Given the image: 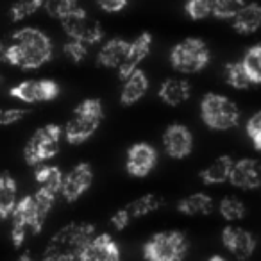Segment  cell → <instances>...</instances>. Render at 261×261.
Segmentation results:
<instances>
[{"mask_svg":"<svg viewBox=\"0 0 261 261\" xmlns=\"http://www.w3.org/2000/svg\"><path fill=\"white\" fill-rule=\"evenodd\" d=\"M54 58L50 36L36 27H23L13 33L6 47L4 61L22 70H38Z\"/></svg>","mask_w":261,"mask_h":261,"instance_id":"6da1fadb","label":"cell"},{"mask_svg":"<svg viewBox=\"0 0 261 261\" xmlns=\"http://www.w3.org/2000/svg\"><path fill=\"white\" fill-rule=\"evenodd\" d=\"M56 193L38 188L33 195H25L16 202L11 213V240L15 247H22L29 231L33 234H40L47 222L48 213L56 202Z\"/></svg>","mask_w":261,"mask_h":261,"instance_id":"7a4b0ae2","label":"cell"},{"mask_svg":"<svg viewBox=\"0 0 261 261\" xmlns=\"http://www.w3.org/2000/svg\"><path fill=\"white\" fill-rule=\"evenodd\" d=\"M95 236V225L86 222H73L61 227L47 243L43 259L47 261H72L81 259L90 240Z\"/></svg>","mask_w":261,"mask_h":261,"instance_id":"3957f363","label":"cell"},{"mask_svg":"<svg viewBox=\"0 0 261 261\" xmlns=\"http://www.w3.org/2000/svg\"><path fill=\"white\" fill-rule=\"evenodd\" d=\"M104 118V108L98 98H86L75 109L66 122L63 135L70 145H81L97 133Z\"/></svg>","mask_w":261,"mask_h":261,"instance_id":"277c9868","label":"cell"},{"mask_svg":"<svg viewBox=\"0 0 261 261\" xmlns=\"http://www.w3.org/2000/svg\"><path fill=\"white\" fill-rule=\"evenodd\" d=\"M200 118L213 130H229L238 127L240 109L229 97L206 93L200 100Z\"/></svg>","mask_w":261,"mask_h":261,"instance_id":"5b68a950","label":"cell"},{"mask_svg":"<svg viewBox=\"0 0 261 261\" xmlns=\"http://www.w3.org/2000/svg\"><path fill=\"white\" fill-rule=\"evenodd\" d=\"M63 129L58 123H47L34 130L23 147V160L29 167H38L58 156Z\"/></svg>","mask_w":261,"mask_h":261,"instance_id":"8992f818","label":"cell"},{"mask_svg":"<svg viewBox=\"0 0 261 261\" xmlns=\"http://www.w3.org/2000/svg\"><path fill=\"white\" fill-rule=\"evenodd\" d=\"M211 61V50L200 38H186L170 52V65L179 73H197Z\"/></svg>","mask_w":261,"mask_h":261,"instance_id":"52a82bcc","label":"cell"},{"mask_svg":"<svg viewBox=\"0 0 261 261\" xmlns=\"http://www.w3.org/2000/svg\"><path fill=\"white\" fill-rule=\"evenodd\" d=\"M190 242L181 231H163L152 234L143 245L149 261H181L188 254Z\"/></svg>","mask_w":261,"mask_h":261,"instance_id":"ba28073f","label":"cell"},{"mask_svg":"<svg viewBox=\"0 0 261 261\" xmlns=\"http://www.w3.org/2000/svg\"><path fill=\"white\" fill-rule=\"evenodd\" d=\"M61 25L65 29L66 36L79 40L86 45H97L104 38V29L102 25L93 20L84 8H77L75 11H72L68 16L61 20Z\"/></svg>","mask_w":261,"mask_h":261,"instance_id":"9c48e42d","label":"cell"},{"mask_svg":"<svg viewBox=\"0 0 261 261\" xmlns=\"http://www.w3.org/2000/svg\"><path fill=\"white\" fill-rule=\"evenodd\" d=\"M13 98L25 104H38V102L56 100L59 95V84L52 79H29L9 90Z\"/></svg>","mask_w":261,"mask_h":261,"instance_id":"30bf717a","label":"cell"},{"mask_svg":"<svg viewBox=\"0 0 261 261\" xmlns=\"http://www.w3.org/2000/svg\"><path fill=\"white\" fill-rule=\"evenodd\" d=\"M93 185V168L90 163H77L68 174L63 175L61 197L66 202L79 200Z\"/></svg>","mask_w":261,"mask_h":261,"instance_id":"8fae6325","label":"cell"},{"mask_svg":"<svg viewBox=\"0 0 261 261\" xmlns=\"http://www.w3.org/2000/svg\"><path fill=\"white\" fill-rule=\"evenodd\" d=\"M158 165V150L154 149L150 143L140 142L135 143L127 150V160H125V168L127 174L133 177H147L150 172L156 168Z\"/></svg>","mask_w":261,"mask_h":261,"instance_id":"7c38bea8","label":"cell"},{"mask_svg":"<svg viewBox=\"0 0 261 261\" xmlns=\"http://www.w3.org/2000/svg\"><path fill=\"white\" fill-rule=\"evenodd\" d=\"M163 149L174 160H185L193 152V135L182 123H172L163 133Z\"/></svg>","mask_w":261,"mask_h":261,"instance_id":"4fadbf2b","label":"cell"},{"mask_svg":"<svg viewBox=\"0 0 261 261\" xmlns=\"http://www.w3.org/2000/svg\"><path fill=\"white\" fill-rule=\"evenodd\" d=\"M222 243L236 259H249L256 250V238L252 232L236 225H227L222 231Z\"/></svg>","mask_w":261,"mask_h":261,"instance_id":"5bb4252c","label":"cell"},{"mask_svg":"<svg viewBox=\"0 0 261 261\" xmlns=\"http://www.w3.org/2000/svg\"><path fill=\"white\" fill-rule=\"evenodd\" d=\"M120 247L109 232L95 234L81 254V261H118Z\"/></svg>","mask_w":261,"mask_h":261,"instance_id":"9a60e30c","label":"cell"},{"mask_svg":"<svg viewBox=\"0 0 261 261\" xmlns=\"http://www.w3.org/2000/svg\"><path fill=\"white\" fill-rule=\"evenodd\" d=\"M229 182L242 190H256L261 186V165L252 158L238 160L232 163Z\"/></svg>","mask_w":261,"mask_h":261,"instance_id":"2e32d148","label":"cell"},{"mask_svg":"<svg viewBox=\"0 0 261 261\" xmlns=\"http://www.w3.org/2000/svg\"><path fill=\"white\" fill-rule=\"evenodd\" d=\"M152 41H154V38L150 33H142L140 36H136L135 40L130 41L125 59H123V63L118 68L120 81L125 79L133 70L138 68L140 63L145 61V58L150 54V48H152Z\"/></svg>","mask_w":261,"mask_h":261,"instance_id":"e0dca14e","label":"cell"},{"mask_svg":"<svg viewBox=\"0 0 261 261\" xmlns=\"http://www.w3.org/2000/svg\"><path fill=\"white\" fill-rule=\"evenodd\" d=\"M149 91V77L142 68H136L123 79L122 91H120V102L123 106H133L140 102Z\"/></svg>","mask_w":261,"mask_h":261,"instance_id":"ac0fdd59","label":"cell"},{"mask_svg":"<svg viewBox=\"0 0 261 261\" xmlns=\"http://www.w3.org/2000/svg\"><path fill=\"white\" fill-rule=\"evenodd\" d=\"M130 41L123 40V38H111L100 47L97 56V65L104 66V68H115L118 70L120 65L123 63L129 50Z\"/></svg>","mask_w":261,"mask_h":261,"instance_id":"d6986e66","label":"cell"},{"mask_svg":"<svg viewBox=\"0 0 261 261\" xmlns=\"http://www.w3.org/2000/svg\"><path fill=\"white\" fill-rule=\"evenodd\" d=\"M192 95V86L186 79L181 77H170L161 83L160 90H158V97L165 102L167 106H181Z\"/></svg>","mask_w":261,"mask_h":261,"instance_id":"ffe728a7","label":"cell"},{"mask_svg":"<svg viewBox=\"0 0 261 261\" xmlns=\"http://www.w3.org/2000/svg\"><path fill=\"white\" fill-rule=\"evenodd\" d=\"M232 27L240 34H254L261 29V4L250 2L243 4V8L232 18Z\"/></svg>","mask_w":261,"mask_h":261,"instance_id":"44dd1931","label":"cell"},{"mask_svg":"<svg viewBox=\"0 0 261 261\" xmlns=\"http://www.w3.org/2000/svg\"><path fill=\"white\" fill-rule=\"evenodd\" d=\"M232 163H234V160H232L231 156H227V154L218 156L217 160H213V163H210L202 172H200V181L207 186L229 182Z\"/></svg>","mask_w":261,"mask_h":261,"instance_id":"7402d4cb","label":"cell"},{"mask_svg":"<svg viewBox=\"0 0 261 261\" xmlns=\"http://www.w3.org/2000/svg\"><path fill=\"white\" fill-rule=\"evenodd\" d=\"M215 210V200L207 193L197 192L192 195L185 197L177 202V211L190 217H200V215H211Z\"/></svg>","mask_w":261,"mask_h":261,"instance_id":"603a6c76","label":"cell"},{"mask_svg":"<svg viewBox=\"0 0 261 261\" xmlns=\"http://www.w3.org/2000/svg\"><path fill=\"white\" fill-rule=\"evenodd\" d=\"M16 195H18V185L15 177L9 172H2L0 174V220L11 217L18 202Z\"/></svg>","mask_w":261,"mask_h":261,"instance_id":"cb8c5ba5","label":"cell"},{"mask_svg":"<svg viewBox=\"0 0 261 261\" xmlns=\"http://www.w3.org/2000/svg\"><path fill=\"white\" fill-rule=\"evenodd\" d=\"M63 172L59 167L56 165H41L40 168L34 174V179H36L38 188L47 190V192H52L56 195H59L61 192V185H63Z\"/></svg>","mask_w":261,"mask_h":261,"instance_id":"d4e9b609","label":"cell"},{"mask_svg":"<svg viewBox=\"0 0 261 261\" xmlns=\"http://www.w3.org/2000/svg\"><path fill=\"white\" fill-rule=\"evenodd\" d=\"M163 206V199L156 193H147V195H142L138 199H135L133 202H129L125 206V210L129 211L130 218H140L145 217V215L154 213L156 210Z\"/></svg>","mask_w":261,"mask_h":261,"instance_id":"484cf974","label":"cell"},{"mask_svg":"<svg viewBox=\"0 0 261 261\" xmlns=\"http://www.w3.org/2000/svg\"><path fill=\"white\" fill-rule=\"evenodd\" d=\"M224 79L229 86L236 88V90H247L252 86L249 73H247L245 66L242 61H232L224 66Z\"/></svg>","mask_w":261,"mask_h":261,"instance_id":"4316f807","label":"cell"},{"mask_svg":"<svg viewBox=\"0 0 261 261\" xmlns=\"http://www.w3.org/2000/svg\"><path fill=\"white\" fill-rule=\"evenodd\" d=\"M218 213L222 215V218L227 222H238L245 217L247 210H245V204L238 199V197H224L218 204Z\"/></svg>","mask_w":261,"mask_h":261,"instance_id":"83f0119b","label":"cell"},{"mask_svg":"<svg viewBox=\"0 0 261 261\" xmlns=\"http://www.w3.org/2000/svg\"><path fill=\"white\" fill-rule=\"evenodd\" d=\"M252 84H261V43L252 45L242 59Z\"/></svg>","mask_w":261,"mask_h":261,"instance_id":"f1b7e54d","label":"cell"},{"mask_svg":"<svg viewBox=\"0 0 261 261\" xmlns=\"http://www.w3.org/2000/svg\"><path fill=\"white\" fill-rule=\"evenodd\" d=\"M41 8H43V0H16L9 8V16L13 22H22L38 13Z\"/></svg>","mask_w":261,"mask_h":261,"instance_id":"f546056e","label":"cell"},{"mask_svg":"<svg viewBox=\"0 0 261 261\" xmlns=\"http://www.w3.org/2000/svg\"><path fill=\"white\" fill-rule=\"evenodd\" d=\"M43 8L47 15L61 22L65 16H68L70 13L79 8V0H43Z\"/></svg>","mask_w":261,"mask_h":261,"instance_id":"4dcf8cb0","label":"cell"},{"mask_svg":"<svg viewBox=\"0 0 261 261\" xmlns=\"http://www.w3.org/2000/svg\"><path fill=\"white\" fill-rule=\"evenodd\" d=\"M245 0H215L213 16L218 20H232L234 15L243 8Z\"/></svg>","mask_w":261,"mask_h":261,"instance_id":"1f68e13d","label":"cell"},{"mask_svg":"<svg viewBox=\"0 0 261 261\" xmlns=\"http://www.w3.org/2000/svg\"><path fill=\"white\" fill-rule=\"evenodd\" d=\"M213 6L215 0H188L185 9L192 20H206L213 15Z\"/></svg>","mask_w":261,"mask_h":261,"instance_id":"d6a6232c","label":"cell"},{"mask_svg":"<svg viewBox=\"0 0 261 261\" xmlns=\"http://www.w3.org/2000/svg\"><path fill=\"white\" fill-rule=\"evenodd\" d=\"M63 54H65V58H68L70 61L77 65V63H81L88 56V45L79 40L68 38V41L63 45Z\"/></svg>","mask_w":261,"mask_h":261,"instance_id":"836d02e7","label":"cell"},{"mask_svg":"<svg viewBox=\"0 0 261 261\" xmlns=\"http://www.w3.org/2000/svg\"><path fill=\"white\" fill-rule=\"evenodd\" d=\"M245 130H247L249 140L252 142L254 149H256L257 152H261V109L257 113H254V115L247 120Z\"/></svg>","mask_w":261,"mask_h":261,"instance_id":"e575fe53","label":"cell"},{"mask_svg":"<svg viewBox=\"0 0 261 261\" xmlns=\"http://www.w3.org/2000/svg\"><path fill=\"white\" fill-rule=\"evenodd\" d=\"M29 115V111L23 108H0V125H13V123L20 122Z\"/></svg>","mask_w":261,"mask_h":261,"instance_id":"d590c367","label":"cell"},{"mask_svg":"<svg viewBox=\"0 0 261 261\" xmlns=\"http://www.w3.org/2000/svg\"><path fill=\"white\" fill-rule=\"evenodd\" d=\"M130 215H129V211L125 210V207H122V210H118L116 213H113V217H111V225H113V229H116V231H123V229L127 227V225L130 224Z\"/></svg>","mask_w":261,"mask_h":261,"instance_id":"8d00e7d4","label":"cell"},{"mask_svg":"<svg viewBox=\"0 0 261 261\" xmlns=\"http://www.w3.org/2000/svg\"><path fill=\"white\" fill-rule=\"evenodd\" d=\"M98 4V8L106 13H118L122 9H125L129 0H95Z\"/></svg>","mask_w":261,"mask_h":261,"instance_id":"74e56055","label":"cell"},{"mask_svg":"<svg viewBox=\"0 0 261 261\" xmlns=\"http://www.w3.org/2000/svg\"><path fill=\"white\" fill-rule=\"evenodd\" d=\"M6 47H8V45H6V43H2V41H0V61H4Z\"/></svg>","mask_w":261,"mask_h":261,"instance_id":"f35d334b","label":"cell"},{"mask_svg":"<svg viewBox=\"0 0 261 261\" xmlns=\"http://www.w3.org/2000/svg\"><path fill=\"white\" fill-rule=\"evenodd\" d=\"M0 86H2V75H0Z\"/></svg>","mask_w":261,"mask_h":261,"instance_id":"ab89813d","label":"cell"}]
</instances>
